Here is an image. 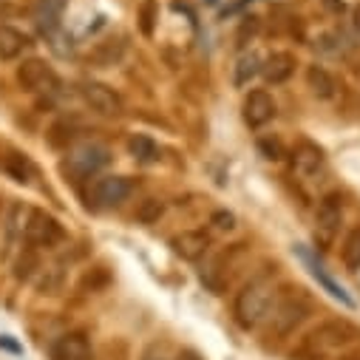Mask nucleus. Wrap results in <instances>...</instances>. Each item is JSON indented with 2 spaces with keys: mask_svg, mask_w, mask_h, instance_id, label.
<instances>
[{
  "mask_svg": "<svg viewBox=\"0 0 360 360\" xmlns=\"http://www.w3.org/2000/svg\"><path fill=\"white\" fill-rule=\"evenodd\" d=\"M276 287H273V281H266V278H255V281H250L238 295H236V304H233V318H236V323L241 326V329H258L264 321H266V315H269V309H273V304H276Z\"/></svg>",
  "mask_w": 360,
  "mask_h": 360,
  "instance_id": "f257e3e1",
  "label": "nucleus"
},
{
  "mask_svg": "<svg viewBox=\"0 0 360 360\" xmlns=\"http://www.w3.org/2000/svg\"><path fill=\"white\" fill-rule=\"evenodd\" d=\"M131 193H134V182L128 176L108 173V176H94V182L85 191V202L91 210H114L122 202H128Z\"/></svg>",
  "mask_w": 360,
  "mask_h": 360,
  "instance_id": "f03ea898",
  "label": "nucleus"
},
{
  "mask_svg": "<svg viewBox=\"0 0 360 360\" xmlns=\"http://www.w3.org/2000/svg\"><path fill=\"white\" fill-rule=\"evenodd\" d=\"M108 162H111V150H108L103 142L85 139V142H77V145L68 150L63 167H65V173L74 176V179H91V176H97Z\"/></svg>",
  "mask_w": 360,
  "mask_h": 360,
  "instance_id": "7ed1b4c3",
  "label": "nucleus"
},
{
  "mask_svg": "<svg viewBox=\"0 0 360 360\" xmlns=\"http://www.w3.org/2000/svg\"><path fill=\"white\" fill-rule=\"evenodd\" d=\"M309 312H312V304L307 301L304 292H295V295H287V298H276L273 309H269V315H266L269 332L284 338V335L295 332L307 321Z\"/></svg>",
  "mask_w": 360,
  "mask_h": 360,
  "instance_id": "20e7f679",
  "label": "nucleus"
},
{
  "mask_svg": "<svg viewBox=\"0 0 360 360\" xmlns=\"http://www.w3.org/2000/svg\"><path fill=\"white\" fill-rule=\"evenodd\" d=\"M23 236H26L29 247H37V250H54L65 241L63 224L46 210H29V219L23 224Z\"/></svg>",
  "mask_w": 360,
  "mask_h": 360,
  "instance_id": "39448f33",
  "label": "nucleus"
},
{
  "mask_svg": "<svg viewBox=\"0 0 360 360\" xmlns=\"http://www.w3.org/2000/svg\"><path fill=\"white\" fill-rule=\"evenodd\" d=\"M343 210H346V202H343V193H338V191L326 193L318 202V210H315V238L323 247H329L335 241V236L340 233Z\"/></svg>",
  "mask_w": 360,
  "mask_h": 360,
  "instance_id": "423d86ee",
  "label": "nucleus"
},
{
  "mask_svg": "<svg viewBox=\"0 0 360 360\" xmlns=\"http://www.w3.org/2000/svg\"><path fill=\"white\" fill-rule=\"evenodd\" d=\"M79 97H82V103H85L88 108H91L94 114H100V117L117 120V117L125 114L122 97L114 91L111 85H105V82H94V79L82 82V85H79Z\"/></svg>",
  "mask_w": 360,
  "mask_h": 360,
  "instance_id": "0eeeda50",
  "label": "nucleus"
},
{
  "mask_svg": "<svg viewBox=\"0 0 360 360\" xmlns=\"http://www.w3.org/2000/svg\"><path fill=\"white\" fill-rule=\"evenodd\" d=\"M15 77H18V85L23 88V91H29V94L54 91V88L60 85L54 68H51L46 60H40V57H29V60H23V63L18 65V74H15Z\"/></svg>",
  "mask_w": 360,
  "mask_h": 360,
  "instance_id": "6e6552de",
  "label": "nucleus"
},
{
  "mask_svg": "<svg viewBox=\"0 0 360 360\" xmlns=\"http://www.w3.org/2000/svg\"><path fill=\"white\" fill-rule=\"evenodd\" d=\"M241 117L250 128H264L276 120V100L269 97V91H264V88H255V91H250L244 97Z\"/></svg>",
  "mask_w": 360,
  "mask_h": 360,
  "instance_id": "1a4fd4ad",
  "label": "nucleus"
},
{
  "mask_svg": "<svg viewBox=\"0 0 360 360\" xmlns=\"http://www.w3.org/2000/svg\"><path fill=\"white\" fill-rule=\"evenodd\" d=\"M51 360H94V352L82 332H68L51 343Z\"/></svg>",
  "mask_w": 360,
  "mask_h": 360,
  "instance_id": "9d476101",
  "label": "nucleus"
},
{
  "mask_svg": "<svg viewBox=\"0 0 360 360\" xmlns=\"http://www.w3.org/2000/svg\"><path fill=\"white\" fill-rule=\"evenodd\" d=\"M170 247L179 258L185 261H199L207 250H210V236L205 230H185L170 238Z\"/></svg>",
  "mask_w": 360,
  "mask_h": 360,
  "instance_id": "9b49d317",
  "label": "nucleus"
},
{
  "mask_svg": "<svg viewBox=\"0 0 360 360\" xmlns=\"http://www.w3.org/2000/svg\"><path fill=\"white\" fill-rule=\"evenodd\" d=\"M295 65H298V60H295L292 51H273V54L264 60L261 74H264V79L269 85H284L295 74Z\"/></svg>",
  "mask_w": 360,
  "mask_h": 360,
  "instance_id": "f8f14e48",
  "label": "nucleus"
},
{
  "mask_svg": "<svg viewBox=\"0 0 360 360\" xmlns=\"http://www.w3.org/2000/svg\"><path fill=\"white\" fill-rule=\"evenodd\" d=\"M301 258H304V261H307V266L312 269L315 281H318V284H321V287H323V290H326V292H329L332 298H338V301H340L343 307L354 309V301H352V298L346 295V290H343V287H340V284H338V281H335V278H332V276L326 273V269H323V266H321V264H318V261H315V258H312V255H309L307 250H301Z\"/></svg>",
  "mask_w": 360,
  "mask_h": 360,
  "instance_id": "ddd939ff",
  "label": "nucleus"
},
{
  "mask_svg": "<svg viewBox=\"0 0 360 360\" xmlns=\"http://www.w3.org/2000/svg\"><path fill=\"white\" fill-rule=\"evenodd\" d=\"M29 46H32L29 34H23L15 26H0V60H4V63L18 60Z\"/></svg>",
  "mask_w": 360,
  "mask_h": 360,
  "instance_id": "4468645a",
  "label": "nucleus"
},
{
  "mask_svg": "<svg viewBox=\"0 0 360 360\" xmlns=\"http://www.w3.org/2000/svg\"><path fill=\"white\" fill-rule=\"evenodd\" d=\"M295 159V170L301 173V176H318L321 170H323V150L318 148V145H312V142H301L298 148H295V153H292Z\"/></svg>",
  "mask_w": 360,
  "mask_h": 360,
  "instance_id": "2eb2a0df",
  "label": "nucleus"
},
{
  "mask_svg": "<svg viewBox=\"0 0 360 360\" xmlns=\"http://www.w3.org/2000/svg\"><path fill=\"white\" fill-rule=\"evenodd\" d=\"M68 0H37L34 4V20L43 29V34H51L60 29V15Z\"/></svg>",
  "mask_w": 360,
  "mask_h": 360,
  "instance_id": "dca6fc26",
  "label": "nucleus"
},
{
  "mask_svg": "<svg viewBox=\"0 0 360 360\" xmlns=\"http://www.w3.org/2000/svg\"><path fill=\"white\" fill-rule=\"evenodd\" d=\"M307 85L318 100H332L338 94V79L323 65H309L307 68Z\"/></svg>",
  "mask_w": 360,
  "mask_h": 360,
  "instance_id": "f3484780",
  "label": "nucleus"
},
{
  "mask_svg": "<svg viewBox=\"0 0 360 360\" xmlns=\"http://www.w3.org/2000/svg\"><path fill=\"white\" fill-rule=\"evenodd\" d=\"M0 167H4V173L12 176L15 182H20V185L32 182V176H34V165L23 153H6L4 159H0Z\"/></svg>",
  "mask_w": 360,
  "mask_h": 360,
  "instance_id": "a211bd4d",
  "label": "nucleus"
},
{
  "mask_svg": "<svg viewBox=\"0 0 360 360\" xmlns=\"http://www.w3.org/2000/svg\"><path fill=\"white\" fill-rule=\"evenodd\" d=\"M128 150H131V156H134L136 162H142V165L159 162V145H156L148 134H134V136L128 139Z\"/></svg>",
  "mask_w": 360,
  "mask_h": 360,
  "instance_id": "6ab92c4d",
  "label": "nucleus"
},
{
  "mask_svg": "<svg viewBox=\"0 0 360 360\" xmlns=\"http://www.w3.org/2000/svg\"><path fill=\"white\" fill-rule=\"evenodd\" d=\"M340 261L349 273H360V224L352 227L340 244Z\"/></svg>",
  "mask_w": 360,
  "mask_h": 360,
  "instance_id": "aec40b11",
  "label": "nucleus"
},
{
  "mask_svg": "<svg viewBox=\"0 0 360 360\" xmlns=\"http://www.w3.org/2000/svg\"><path fill=\"white\" fill-rule=\"evenodd\" d=\"M23 207L20 205H12L9 207V213H6V221H4V252H0V255H9V250L15 247V241H18V236H23Z\"/></svg>",
  "mask_w": 360,
  "mask_h": 360,
  "instance_id": "412c9836",
  "label": "nucleus"
},
{
  "mask_svg": "<svg viewBox=\"0 0 360 360\" xmlns=\"http://www.w3.org/2000/svg\"><path fill=\"white\" fill-rule=\"evenodd\" d=\"M258 74H261V60H258V54L247 51V54H241V57L236 60L233 82H236L238 88H244V85H250V79H255Z\"/></svg>",
  "mask_w": 360,
  "mask_h": 360,
  "instance_id": "4be33fe9",
  "label": "nucleus"
},
{
  "mask_svg": "<svg viewBox=\"0 0 360 360\" xmlns=\"http://www.w3.org/2000/svg\"><path fill=\"white\" fill-rule=\"evenodd\" d=\"M165 213V205L159 199H145L139 207H136V221L139 224H156Z\"/></svg>",
  "mask_w": 360,
  "mask_h": 360,
  "instance_id": "5701e85b",
  "label": "nucleus"
},
{
  "mask_svg": "<svg viewBox=\"0 0 360 360\" xmlns=\"http://www.w3.org/2000/svg\"><path fill=\"white\" fill-rule=\"evenodd\" d=\"M37 264H40L37 255H34L32 250H26V252L20 255V261L15 264V278H18V281H26V278L34 273V269H37Z\"/></svg>",
  "mask_w": 360,
  "mask_h": 360,
  "instance_id": "b1692460",
  "label": "nucleus"
},
{
  "mask_svg": "<svg viewBox=\"0 0 360 360\" xmlns=\"http://www.w3.org/2000/svg\"><path fill=\"white\" fill-rule=\"evenodd\" d=\"M63 276H65V273H63L60 266H51L49 273H46V278L40 281V292H49V295H54V292L63 287Z\"/></svg>",
  "mask_w": 360,
  "mask_h": 360,
  "instance_id": "393cba45",
  "label": "nucleus"
},
{
  "mask_svg": "<svg viewBox=\"0 0 360 360\" xmlns=\"http://www.w3.org/2000/svg\"><path fill=\"white\" fill-rule=\"evenodd\" d=\"M258 148H261L264 159H281V156H284V150H281V145H278V142H273V145H266V142L261 139V142H258Z\"/></svg>",
  "mask_w": 360,
  "mask_h": 360,
  "instance_id": "a878e982",
  "label": "nucleus"
},
{
  "mask_svg": "<svg viewBox=\"0 0 360 360\" xmlns=\"http://www.w3.org/2000/svg\"><path fill=\"white\" fill-rule=\"evenodd\" d=\"M213 224L219 230H233L236 227V216L233 213H213Z\"/></svg>",
  "mask_w": 360,
  "mask_h": 360,
  "instance_id": "bb28decb",
  "label": "nucleus"
},
{
  "mask_svg": "<svg viewBox=\"0 0 360 360\" xmlns=\"http://www.w3.org/2000/svg\"><path fill=\"white\" fill-rule=\"evenodd\" d=\"M352 26H354V32L360 34V4H357L354 12H352Z\"/></svg>",
  "mask_w": 360,
  "mask_h": 360,
  "instance_id": "cd10ccee",
  "label": "nucleus"
},
{
  "mask_svg": "<svg viewBox=\"0 0 360 360\" xmlns=\"http://www.w3.org/2000/svg\"><path fill=\"white\" fill-rule=\"evenodd\" d=\"M0 346H6V349H12V352H20V346L12 343V340H6V338H0Z\"/></svg>",
  "mask_w": 360,
  "mask_h": 360,
  "instance_id": "c85d7f7f",
  "label": "nucleus"
},
{
  "mask_svg": "<svg viewBox=\"0 0 360 360\" xmlns=\"http://www.w3.org/2000/svg\"><path fill=\"white\" fill-rule=\"evenodd\" d=\"M145 360H165V357H153V354H150V357H145Z\"/></svg>",
  "mask_w": 360,
  "mask_h": 360,
  "instance_id": "c756f323",
  "label": "nucleus"
}]
</instances>
